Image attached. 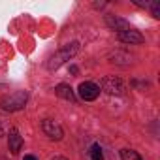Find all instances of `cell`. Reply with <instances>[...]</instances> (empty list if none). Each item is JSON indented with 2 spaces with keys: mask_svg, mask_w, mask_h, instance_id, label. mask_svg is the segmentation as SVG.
Masks as SVG:
<instances>
[{
  "mask_svg": "<svg viewBox=\"0 0 160 160\" xmlns=\"http://www.w3.org/2000/svg\"><path fill=\"white\" fill-rule=\"evenodd\" d=\"M79 51V43L77 42H73V43H68V45H64L60 51H57L51 58H49V62H47V68L49 70H57V68H60L66 60H70L75 53Z\"/></svg>",
  "mask_w": 160,
  "mask_h": 160,
  "instance_id": "obj_1",
  "label": "cell"
},
{
  "mask_svg": "<svg viewBox=\"0 0 160 160\" xmlns=\"http://www.w3.org/2000/svg\"><path fill=\"white\" fill-rule=\"evenodd\" d=\"M27 100H28V92L27 91H17V92H12V94L4 96L0 100V106L6 111H19V109L25 108Z\"/></svg>",
  "mask_w": 160,
  "mask_h": 160,
  "instance_id": "obj_2",
  "label": "cell"
},
{
  "mask_svg": "<svg viewBox=\"0 0 160 160\" xmlns=\"http://www.w3.org/2000/svg\"><path fill=\"white\" fill-rule=\"evenodd\" d=\"M104 92H108V94H111V96H122L124 94V91H126V87H124V83L121 81L119 77H104L102 81H100V85H98Z\"/></svg>",
  "mask_w": 160,
  "mask_h": 160,
  "instance_id": "obj_3",
  "label": "cell"
},
{
  "mask_svg": "<svg viewBox=\"0 0 160 160\" xmlns=\"http://www.w3.org/2000/svg\"><path fill=\"white\" fill-rule=\"evenodd\" d=\"M42 130H43V134H45L49 139L60 141V139L64 138L62 126H60L57 121H53V119H43V121H42Z\"/></svg>",
  "mask_w": 160,
  "mask_h": 160,
  "instance_id": "obj_4",
  "label": "cell"
},
{
  "mask_svg": "<svg viewBox=\"0 0 160 160\" xmlns=\"http://www.w3.org/2000/svg\"><path fill=\"white\" fill-rule=\"evenodd\" d=\"M77 94H79V98H81V100L91 102V100H96L100 96V87L96 83H92V81H85V83L79 85Z\"/></svg>",
  "mask_w": 160,
  "mask_h": 160,
  "instance_id": "obj_5",
  "label": "cell"
},
{
  "mask_svg": "<svg viewBox=\"0 0 160 160\" xmlns=\"http://www.w3.org/2000/svg\"><path fill=\"white\" fill-rule=\"evenodd\" d=\"M117 36H119V40L121 42H124V43H143L145 42V38L138 32V30H134V28H128V30H122V32H117Z\"/></svg>",
  "mask_w": 160,
  "mask_h": 160,
  "instance_id": "obj_6",
  "label": "cell"
},
{
  "mask_svg": "<svg viewBox=\"0 0 160 160\" xmlns=\"http://www.w3.org/2000/svg\"><path fill=\"white\" fill-rule=\"evenodd\" d=\"M8 145H10V151H12L13 154H17V152L21 151V147H23V138L19 136L17 128H12V130H10V136H8Z\"/></svg>",
  "mask_w": 160,
  "mask_h": 160,
  "instance_id": "obj_7",
  "label": "cell"
},
{
  "mask_svg": "<svg viewBox=\"0 0 160 160\" xmlns=\"http://www.w3.org/2000/svg\"><path fill=\"white\" fill-rule=\"evenodd\" d=\"M108 25H109L111 28H115L117 32H122V30H128V28H130L128 21H124V19H121V17H113V15H108Z\"/></svg>",
  "mask_w": 160,
  "mask_h": 160,
  "instance_id": "obj_8",
  "label": "cell"
},
{
  "mask_svg": "<svg viewBox=\"0 0 160 160\" xmlns=\"http://www.w3.org/2000/svg\"><path fill=\"white\" fill-rule=\"evenodd\" d=\"M55 92H57V96H60V98H64V100L75 102V94H73V91H72L70 85H58V87L55 89Z\"/></svg>",
  "mask_w": 160,
  "mask_h": 160,
  "instance_id": "obj_9",
  "label": "cell"
},
{
  "mask_svg": "<svg viewBox=\"0 0 160 160\" xmlns=\"http://www.w3.org/2000/svg\"><path fill=\"white\" fill-rule=\"evenodd\" d=\"M89 156H91V160H104L102 147H100L98 143H94V145L91 147V151H89Z\"/></svg>",
  "mask_w": 160,
  "mask_h": 160,
  "instance_id": "obj_10",
  "label": "cell"
},
{
  "mask_svg": "<svg viewBox=\"0 0 160 160\" xmlns=\"http://www.w3.org/2000/svg\"><path fill=\"white\" fill-rule=\"evenodd\" d=\"M121 158H122V160H143V158L139 156V152H136V151H132V149H122V151H121Z\"/></svg>",
  "mask_w": 160,
  "mask_h": 160,
  "instance_id": "obj_11",
  "label": "cell"
},
{
  "mask_svg": "<svg viewBox=\"0 0 160 160\" xmlns=\"http://www.w3.org/2000/svg\"><path fill=\"white\" fill-rule=\"evenodd\" d=\"M25 160H38V158H36V156H32V154H27V156H25Z\"/></svg>",
  "mask_w": 160,
  "mask_h": 160,
  "instance_id": "obj_12",
  "label": "cell"
},
{
  "mask_svg": "<svg viewBox=\"0 0 160 160\" xmlns=\"http://www.w3.org/2000/svg\"><path fill=\"white\" fill-rule=\"evenodd\" d=\"M53 160H68V158H64V156H55Z\"/></svg>",
  "mask_w": 160,
  "mask_h": 160,
  "instance_id": "obj_13",
  "label": "cell"
}]
</instances>
